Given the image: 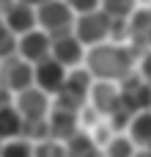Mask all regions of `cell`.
Segmentation results:
<instances>
[{"mask_svg":"<svg viewBox=\"0 0 151 157\" xmlns=\"http://www.w3.org/2000/svg\"><path fill=\"white\" fill-rule=\"evenodd\" d=\"M85 58H88L91 77H99L105 83L121 80L132 66L129 52L121 47H113V44H96V47H91V52H85Z\"/></svg>","mask_w":151,"mask_h":157,"instance_id":"1","label":"cell"},{"mask_svg":"<svg viewBox=\"0 0 151 157\" xmlns=\"http://www.w3.org/2000/svg\"><path fill=\"white\" fill-rule=\"evenodd\" d=\"M77 14L69 8L66 0H44L41 6H36V25L39 30L50 33V36H61V33H72Z\"/></svg>","mask_w":151,"mask_h":157,"instance_id":"2","label":"cell"},{"mask_svg":"<svg viewBox=\"0 0 151 157\" xmlns=\"http://www.w3.org/2000/svg\"><path fill=\"white\" fill-rule=\"evenodd\" d=\"M110 28H113V17L105 11V8H96L91 14H80L74 19V28L72 33L77 36V41L85 47H96V44H105L107 36H110Z\"/></svg>","mask_w":151,"mask_h":157,"instance_id":"3","label":"cell"},{"mask_svg":"<svg viewBox=\"0 0 151 157\" xmlns=\"http://www.w3.org/2000/svg\"><path fill=\"white\" fill-rule=\"evenodd\" d=\"M50 50H52V36L44 33V30H39V28L17 39V58H22L30 66L47 61L50 58Z\"/></svg>","mask_w":151,"mask_h":157,"instance_id":"4","label":"cell"},{"mask_svg":"<svg viewBox=\"0 0 151 157\" xmlns=\"http://www.w3.org/2000/svg\"><path fill=\"white\" fill-rule=\"evenodd\" d=\"M47 97H50V94H44V91H39V88L33 86V88H28V91H19L11 105L17 108V113L22 116V121L33 124V121L47 119V110H50V99H47Z\"/></svg>","mask_w":151,"mask_h":157,"instance_id":"5","label":"cell"},{"mask_svg":"<svg viewBox=\"0 0 151 157\" xmlns=\"http://www.w3.org/2000/svg\"><path fill=\"white\" fill-rule=\"evenodd\" d=\"M50 58H52L55 63H61L63 69H69V66H80L83 58H85V47L77 41L74 33H61V36H52Z\"/></svg>","mask_w":151,"mask_h":157,"instance_id":"6","label":"cell"},{"mask_svg":"<svg viewBox=\"0 0 151 157\" xmlns=\"http://www.w3.org/2000/svg\"><path fill=\"white\" fill-rule=\"evenodd\" d=\"M33 86L44 94H58L66 86V69L61 63H55L52 58H47L33 66Z\"/></svg>","mask_w":151,"mask_h":157,"instance_id":"7","label":"cell"},{"mask_svg":"<svg viewBox=\"0 0 151 157\" xmlns=\"http://www.w3.org/2000/svg\"><path fill=\"white\" fill-rule=\"evenodd\" d=\"M3 25L19 39V36H25V33H30V30L39 28V25H36V8L28 6V3H22V0H14V3L6 8Z\"/></svg>","mask_w":151,"mask_h":157,"instance_id":"8","label":"cell"},{"mask_svg":"<svg viewBox=\"0 0 151 157\" xmlns=\"http://www.w3.org/2000/svg\"><path fill=\"white\" fill-rule=\"evenodd\" d=\"M3 75H6V77H3V80H6L3 86H6L8 91H14V94L33 88V66L25 63L22 58H11Z\"/></svg>","mask_w":151,"mask_h":157,"instance_id":"9","label":"cell"},{"mask_svg":"<svg viewBox=\"0 0 151 157\" xmlns=\"http://www.w3.org/2000/svg\"><path fill=\"white\" fill-rule=\"evenodd\" d=\"M91 94H94V105H96V110H102V113H116L118 108H121V94H118V88H116V83H105V80H99L94 88H91Z\"/></svg>","mask_w":151,"mask_h":157,"instance_id":"10","label":"cell"},{"mask_svg":"<svg viewBox=\"0 0 151 157\" xmlns=\"http://www.w3.org/2000/svg\"><path fill=\"white\" fill-rule=\"evenodd\" d=\"M129 141L135 146H143V149L151 146V108L132 113V119H129Z\"/></svg>","mask_w":151,"mask_h":157,"instance_id":"11","label":"cell"},{"mask_svg":"<svg viewBox=\"0 0 151 157\" xmlns=\"http://www.w3.org/2000/svg\"><path fill=\"white\" fill-rule=\"evenodd\" d=\"M22 127H25V121H22V116L17 113L14 105L0 108V141H14V138H19Z\"/></svg>","mask_w":151,"mask_h":157,"instance_id":"12","label":"cell"},{"mask_svg":"<svg viewBox=\"0 0 151 157\" xmlns=\"http://www.w3.org/2000/svg\"><path fill=\"white\" fill-rule=\"evenodd\" d=\"M135 152H138V146L129 141V135H118L107 144L105 157H135Z\"/></svg>","mask_w":151,"mask_h":157,"instance_id":"13","label":"cell"},{"mask_svg":"<svg viewBox=\"0 0 151 157\" xmlns=\"http://www.w3.org/2000/svg\"><path fill=\"white\" fill-rule=\"evenodd\" d=\"M0 157H33V144L22 141V138H14V141H6L0 146Z\"/></svg>","mask_w":151,"mask_h":157,"instance_id":"14","label":"cell"},{"mask_svg":"<svg viewBox=\"0 0 151 157\" xmlns=\"http://www.w3.org/2000/svg\"><path fill=\"white\" fill-rule=\"evenodd\" d=\"M69 157H96L91 138H85V144H80V135H72L69 138Z\"/></svg>","mask_w":151,"mask_h":157,"instance_id":"15","label":"cell"},{"mask_svg":"<svg viewBox=\"0 0 151 157\" xmlns=\"http://www.w3.org/2000/svg\"><path fill=\"white\" fill-rule=\"evenodd\" d=\"M11 52H17V36L0 22V58L11 55Z\"/></svg>","mask_w":151,"mask_h":157,"instance_id":"16","label":"cell"},{"mask_svg":"<svg viewBox=\"0 0 151 157\" xmlns=\"http://www.w3.org/2000/svg\"><path fill=\"white\" fill-rule=\"evenodd\" d=\"M66 3H69V8L80 17V14H91V11H96L102 0H66Z\"/></svg>","mask_w":151,"mask_h":157,"instance_id":"17","label":"cell"},{"mask_svg":"<svg viewBox=\"0 0 151 157\" xmlns=\"http://www.w3.org/2000/svg\"><path fill=\"white\" fill-rule=\"evenodd\" d=\"M129 3H132V0H105V11L110 14L116 6H129Z\"/></svg>","mask_w":151,"mask_h":157,"instance_id":"18","label":"cell"},{"mask_svg":"<svg viewBox=\"0 0 151 157\" xmlns=\"http://www.w3.org/2000/svg\"><path fill=\"white\" fill-rule=\"evenodd\" d=\"M143 77L151 83V52H146V58H143Z\"/></svg>","mask_w":151,"mask_h":157,"instance_id":"19","label":"cell"},{"mask_svg":"<svg viewBox=\"0 0 151 157\" xmlns=\"http://www.w3.org/2000/svg\"><path fill=\"white\" fill-rule=\"evenodd\" d=\"M135 157H151L149 149H140V152H135Z\"/></svg>","mask_w":151,"mask_h":157,"instance_id":"20","label":"cell"},{"mask_svg":"<svg viewBox=\"0 0 151 157\" xmlns=\"http://www.w3.org/2000/svg\"><path fill=\"white\" fill-rule=\"evenodd\" d=\"M22 3H28V6H33V8H36V6H41L44 0H22Z\"/></svg>","mask_w":151,"mask_h":157,"instance_id":"21","label":"cell"},{"mask_svg":"<svg viewBox=\"0 0 151 157\" xmlns=\"http://www.w3.org/2000/svg\"><path fill=\"white\" fill-rule=\"evenodd\" d=\"M143 3H149V0H143Z\"/></svg>","mask_w":151,"mask_h":157,"instance_id":"22","label":"cell"},{"mask_svg":"<svg viewBox=\"0 0 151 157\" xmlns=\"http://www.w3.org/2000/svg\"><path fill=\"white\" fill-rule=\"evenodd\" d=\"M149 152H151V146H149Z\"/></svg>","mask_w":151,"mask_h":157,"instance_id":"23","label":"cell"}]
</instances>
